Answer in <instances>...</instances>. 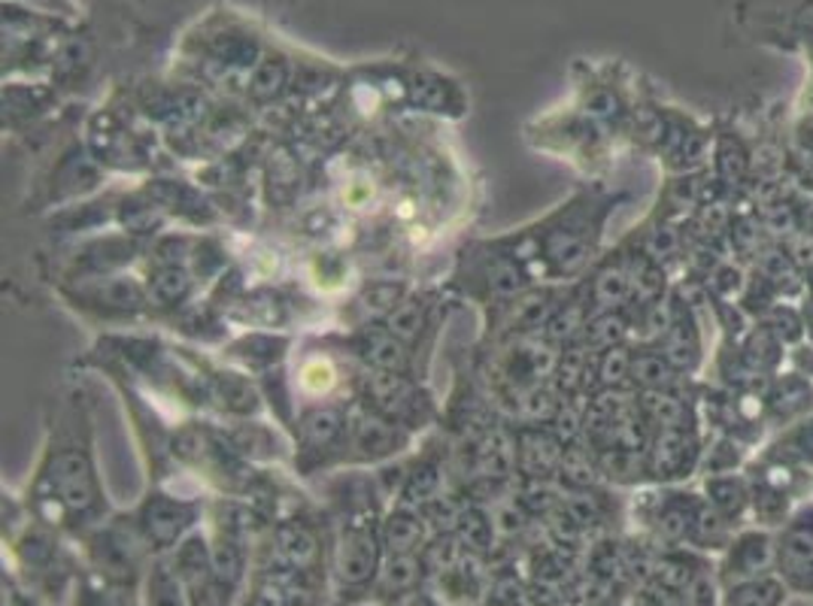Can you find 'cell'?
<instances>
[{
    "mask_svg": "<svg viewBox=\"0 0 813 606\" xmlns=\"http://www.w3.org/2000/svg\"><path fill=\"white\" fill-rule=\"evenodd\" d=\"M395 333L386 328V331H367L362 337V355L365 361L374 370H386V373H404L407 370V352Z\"/></svg>",
    "mask_w": 813,
    "mask_h": 606,
    "instance_id": "6",
    "label": "cell"
},
{
    "mask_svg": "<svg viewBox=\"0 0 813 606\" xmlns=\"http://www.w3.org/2000/svg\"><path fill=\"white\" fill-rule=\"evenodd\" d=\"M386 537H389L392 549L407 552L419 543L423 527H419V522H416L413 515H392L389 525H386Z\"/></svg>",
    "mask_w": 813,
    "mask_h": 606,
    "instance_id": "14",
    "label": "cell"
},
{
    "mask_svg": "<svg viewBox=\"0 0 813 606\" xmlns=\"http://www.w3.org/2000/svg\"><path fill=\"white\" fill-rule=\"evenodd\" d=\"M377 567V540L370 531H349L341 546V576L346 583H362Z\"/></svg>",
    "mask_w": 813,
    "mask_h": 606,
    "instance_id": "5",
    "label": "cell"
},
{
    "mask_svg": "<svg viewBox=\"0 0 813 606\" xmlns=\"http://www.w3.org/2000/svg\"><path fill=\"white\" fill-rule=\"evenodd\" d=\"M189 288H192V279H189L183 267L167 264V267L155 270V276L150 279L146 298H150V304H159V307H176L180 300H185Z\"/></svg>",
    "mask_w": 813,
    "mask_h": 606,
    "instance_id": "9",
    "label": "cell"
},
{
    "mask_svg": "<svg viewBox=\"0 0 813 606\" xmlns=\"http://www.w3.org/2000/svg\"><path fill=\"white\" fill-rule=\"evenodd\" d=\"M49 473H52L49 476L52 494H58V501L68 510H89L98 501L92 455L77 440H70L68 449H58L49 461Z\"/></svg>",
    "mask_w": 813,
    "mask_h": 606,
    "instance_id": "1",
    "label": "cell"
},
{
    "mask_svg": "<svg viewBox=\"0 0 813 606\" xmlns=\"http://www.w3.org/2000/svg\"><path fill=\"white\" fill-rule=\"evenodd\" d=\"M365 401L370 410L398 424H407L413 412H419V398H416L410 382L402 373H386V370L367 373Z\"/></svg>",
    "mask_w": 813,
    "mask_h": 606,
    "instance_id": "3",
    "label": "cell"
},
{
    "mask_svg": "<svg viewBox=\"0 0 813 606\" xmlns=\"http://www.w3.org/2000/svg\"><path fill=\"white\" fill-rule=\"evenodd\" d=\"M283 82H286V70L280 68V64H276V68L267 64L264 73H258L253 82L255 97H274V94H280V89H283Z\"/></svg>",
    "mask_w": 813,
    "mask_h": 606,
    "instance_id": "15",
    "label": "cell"
},
{
    "mask_svg": "<svg viewBox=\"0 0 813 606\" xmlns=\"http://www.w3.org/2000/svg\"><path fill=\"white\" fill-rule=\"evenodd\" d=\"M280 549L286 552V558L295 564V567H307L316 561V543L309 537L307 531H301V527H286L283 534H280Z\"/></svg>",
    "mask_w": 813,
    "mask_h": 606,
    "instance_id": "12",
    "label": "cell"
},
{
    "mask_svg": "<svg viewBox=\"0 0 813 606\" xmlns=\"http://www.w3.org/2000/svg\"><path fill=\"white\" fill-rule=\"evenodd\" d=\"M152 606H183L180 585H176V579L167 576V573H159V576H155V595H152Z\"/></svg>",
    "mask_w": 813,
    "mask_h": 606,
    "instance_id": "16",
    "label": "cell"
},
{
    "mask_svg": "<svg viewBox=\"0 0 813 606\" xmlns=\"http://www.w3.org/2000/svg\"><path fill=\"white\" fill-rule=\"evenodd\" d=\"M349 424L353 428H349L346 443H349V449H356L365 461H379V458L395 455L410 440L407 431H404V424L392 422V419L374 410L362 412Z\"/></svg>",
    "mask_w": 813,
    "mask_h": 606,
    "instance_id": "2",
    "label": "cell"
},
{
    "mask_svg": "<svg viewBox=\"0 0 813 606\" xmlns=\"http://www.w3.org/2000/svg\"><path fill=\"white\" fill-rule=\"evenodd\" d=\"M425 321H428V300L413 295V298H404L398 307L392 309L389 319H386V328H389L402 343H410L423 333Z\"/></svg>",
    "mask_w": 813,
    "mask_h": 606,
    "instance_id": "10",
    "label": "cell"
},
{
    "mask_svg": "<svg viewBox=\"0 0 813 606\" xmlns=\"http://www.w3.org/2000/svg\"><path fill=\"white\" fill-rule=\"evenodd\" d=\"M298 386L304 394H309V398H325V394L337 386V370H334V364L328 358H313V361H307V364L301 367Z\"/></svg>",
    "mask_w": 813,
    "mask_h": 606,
    "instance_id": "11",
    "label": "cell"
},
{
    "mask_svg": "<svg viewBox=\"0 0 813 606\" xmlns=\"http://www.w3.org/2000/svg\"><path fill=\"white\" fill-rule=\"evenodd\" d=\"M516 455H519V468L531 476H540V473H550L559 464L561 449L552 436L540 434V431H526L519 440Z\"/></svg>",
    "mask_w": 813,
    "mask_h": 606,
    "instance_id": "8",
    "label": "cell"
},
{
    "mask_svg": "<svg viewBox=\"0 0 813 606\" xmlns=\"http://www.w3.org/2000/svg\"><path fill=\"white\" fill-rule=\"evenodd\" d=\"M189 522V510L176 501H167V497H155L146 504L143 510V527L150 531L152 540L159 543H171V540L180 537V531Z\"/></svg>",
    "mask_w": 813,
    "mask_h": 606,
    "instance_id": "7",
    "label": "cell"
},
{
    "mask_svg": "<svg viewBox=\"0 0 813 606\" xmlns=\"http://www.w3.org/2000/svg\"><path fill=\"white\" fill-rule=\"evenodd\" d=\"M349 436V422L344 412L334 407H316V410L304 412L301 419V443L304 452H332Z\"/></svg>",
    "mask_w": 813,
    "mask_h": 606,
    "instance_id": "4",
    "label": "cell"
},
{
    "mask_svg": "<svg viewBox=\"0 0 813 606\" xmlns=\"http://www.w3.org/2000/svg\"><path fill=\"white\" fill-rule=\"evenodd\" d=\"M404 298H407V295H404L402 286H395V283H377V286H370L365 291L362 307H365L367 312H377V316H386V319H389L392 309L398 307Z\"/></svg>",
    "mask_w": 813,
    "mask_h": 606,
    "instance_id": "13",
    "label": "cell"
}]
</instances>
